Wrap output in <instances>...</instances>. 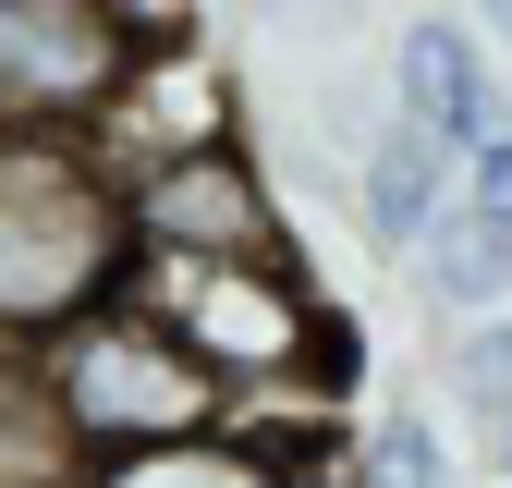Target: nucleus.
Returning a JSON list of instances; mask_svg holds the SVG:
<instances>
[{"label": "nucleus", "mask_w": 512, "mask_h": 488, "mask_svg": "<svg viewBox=\"0 0 512 488\" xmlns=\"http://www.w3.org/2000/svg\"><path fill=\"white\" fill-rule=\"evenodd\" d=\"M147 293V318L183 342L220 379V403H330L354 379V330H342V305L305 281V257L281 244V257H196V269H135Z\"/></svg>", "instance_id": "1"}, {"label": "nucleus", "mask_w": 512, "mask_h": 488, "mask_svg": "<svg viewBox=\"0 0 512 488\" xmlns=\"http://www.w3.org/2000/svg\"><path fill=\"white\" fill-rule=\"evenodd\" d=\"M122 281H135V244H122V183L98 171V147L0 122V354L61 342Z\"/></svg>", "instance_id": "2"}, {"label": "nucleus", "mask_w": 512, "mask_h": 488, "mask_svg": "<svg viewBox=\"0 0 512 488\" xmlns=\"http://www.w3.org/2000/svg\"><path fill=\"white\" fill-rule=\"evenodd\" d=\"M25 366H37V391H49V415H61V440H74V464H98V452H147V440H196V427L232 415L220 379L147 318L135 281H122L98 318H74L61 342H37Z\"/></svg>", "instance_id": "3"}, {"label": "nucleus", "mask_w": 512, "mask_h": 488, "mask_svg": "<svg viewBox=\"0 0 512 488\" xmlns=\"http://www.w3.org/2000/svg\"><path fill=\"white\" fill-rule=\"evenodd\" d=\"M122 183V244L135 269H196V257H281V183L244 135H208V147H171V159H135L110 171Z\"/></svg>", "instance_id": "4"}, {"label": "nucleus", "mask_w": 512, "mask_h": 488, "mask_svg": "<svg viewBox=\"0 0 512 488\" xmlns=\"http://www.w3.org/2000/svg\"><path fill=\"white\" fill-rule=\"evenodd\" d=\"M159 37L122 0H0V122L13 135H98Z\"/></svg>", "instance_id": "5"}, {"label": "nucleus", "mask_w": 512, "mask_h": 488, "mask_svg": "<svg viewBox=\"0 0 512 488\" xmlns=\"http://www.w3.org/2000/svg\"><path fill=\"white\" fill-rule=\"evenodd\" d=\"M391 122H415V135L452 159V171H464L488 135H512L500 74H488V49H476L464 13H415V25L391 37Z\"/></svg>", "instance_id": "6"}, {"label": "nucleus", "mask_w": 512, "mask_h": 488, "mask_svg": "<svg viewBox=\"0 0 512 488\" xmlns=\"http://www.w3.org/2000/svg\"><path fill=\"white\" fill-rule=\"evenodd\" d=\"M439 208H452V159H439L415 122H366V147H354V232L378 257H415Z\"/></svg>", "instance_id": "7"}, {"label": "nucleus", "mask_w": 512, "mask_h": 488, "mask_svg": "<svg viewBox=\"0 0 512 488\" xmlns=\"http://www.w3.org/2000/svg\"><path fill=\"white\" fill-rule=\"evenodd\" d=\"M403 269H415V293H427L452 330H464V318H512V232H488L464 196L427 220V244H415Z\"/></svg>", "instance_id": "8"}, {"label": "nucleus", "mask_w": 512, "mask_h": 488, "mask_svg": "<svg viewBox=\"0 0 512 488\" xmlns=\"http://www.w3.org/2000/svg\"><path fill=\"white\" fill-rule=\"evenodd\" d=\"M269 440H244V427H196V440H147V452H98L74 464V488H269Z\"/></svg>", "instance_id": "9"}, {"label": "nucleus", "mask_w": 512, "mask_h": 488, "mask_svg": "<svg viewBox=\"0 0 512 488\" xmlns=\"http://www.w3.org/2000/svg\"><path fill=\"white\" fill-rule=\"evenodd\" d=\"M0 488H74V440H61L25 354H0Z\"/></svg>", "instance_id": "10"}, {"label": "nucleus", "mask_w": 512, "mask_h": 488, "mask_svg": "<svg viewBox=\"0 0 512 488\" xmlns=\"http://www.w3.org/2000/svg\"><path fill=\"white\" fill-rule=\"evenodd\" d=\"M354 488H464L452 476V440H439V415H366L354 427Z\"/></svg>", "instance_id": "11"}, {"label": "nucleus", "mask_w": 512, "mask_h": 488, "mask_svg": "<svg viewBox=\"0 0 512 488\" xmlns=\"http://www.w3.org/2000/svg\"><path fill=\"white\" fill-rule=\"evenodd\" d=\"M439 391H452L464 415H512V318H464V330H439Z\"/></svg>", "instance_id": "12"}, {"label": "nucleus", "mask_w": 512, "mask_h": 488, "mask_svg": "<svg viewBox=\"0 0 512 488\" xmlns=\"http://www.w3.org/2000/svg\"><path fill=\"white\" fill-rule=\"evenodd\" d=\"M452 196H464V208H476L488 232H512V135H488V147H476V159L452 171Z\"/></svg>", "instance_id": "13"}, {"label": "nucleus", "mask_w": 512, "mask_h": 488, "mask_svg": "<svg viewBox=\"0 0 512 488\" xmlns=\"http://www.w3.org/2000/svg\"><path fill=\"white\" fill-rule=\"evenodd\" d=\"M269 488H354V427H342V440H305V452H281V464H269Z\"/></svg>", "instance_id": "14"}, {"label": "nucleus", "mask_w": 512, "mask_h": 488, "mask_svg": "<svg viewBox=\"0 0 512 488\" xmlns=\"http://www.w3.org/2000/svg\"><path fill=\"white\" fill-rule=\"evenodd\" d=\"M476 25H488V37H500V49H512V0H476Z\"/></svg>", "instance_id": "15"}, {"label": "nucleus", "mask_w": 512, "mask_h": 488, "mask_svg": "<svg viewBox=\"0 0 512 488\" xmlns=\"http://www.w3.org/2000/svg\"><path fill=\"white\" fill-rule=\"evenodd\" d=\"M488 464H500V488H512V415H500V427H488Z\"/></svg>", "instance_id": "16"}]
</instances>
